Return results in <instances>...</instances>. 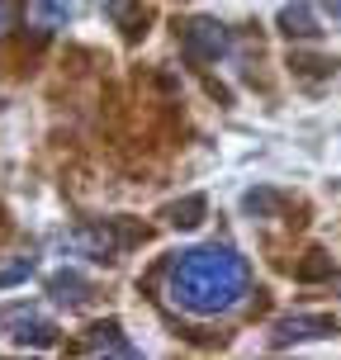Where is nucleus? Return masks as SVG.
Returning a JSON list of instances; mask_svg holds the SVG:
<instances>
[{
    "label": "nucleus",
    "instance_id": "obj_1",
    "mask_svg": "<svg viewBox=\"0 0 341 360\" xmlns=\"http://www.w3.org/2000/svg\"><path fill=\"white\" fill-rule=\"evenodd\" d=\"M252 289V266L233 247H190L166 266V299L195 318H218L247 299Z\"/></svg>",
    "mask_w": 341,
    "mask_h": 360
},
{
    "label": "nucleus",
    "instance_id": "obj_2",
    "mask_svg": "<svg viewBox=\"0 0 341 360\" xmlns=\"http://www.w3.org/2000/svg\"><path fill=\"white\" fill-rule=\"evenodd\" d=\"M228 53V29L218 19H190L185 24V57L190 62H218Z\"/></svg>",
    "mask_w": 341,
    "mask_h": 360
},
{
    "label": "nucleus",
    "instance_id": "obj_3",
    "mask_svg": "<svg viewBox=\"0 0 341 360\" xmlns=\"http://www.w3.org/2000/svg\"><path fill=\"white\" fill-rule=\"evenodd\" d=\"M138 228H86V233H72L67 237V247L72 252H90V256H114V252H124L128 242H138Z\"/></svg>",
    "mask_w": 341,
    "mask_h": 360
},
{
    "label": "nucleus",
    "instance_id": "obj_4",
    "mask_svg": "<svg viewBox=\"0 0 341 360\" xmlns=\"http://www.w3.org/2000/svg\"><path fill=\"white\" fill-rule=\"evenodd\" d=\"M308 337H337V318H327V313H289V318L275 323V346L308 342Z\"/></svg>",
    "mask_w": 341,
    "mask_h": 360
},
{
    "label": "nucleus",
    "instance_id": "obj_5",
    "mask_svg": "<svg viewBox=\"0 0 341 360\" xmlns=\"http://www.w3.org/2000/svg\"><path fill=\"white\" fill-rule=\"evenodd\" d=\"M29 29L38 38H53L57 29H67V19H72V0H29Z\"/></svg>",
    "mask_w": 341,
    "mask_h": 360
},
{
    "label": "nucleus",
    "instance_id": "obj_6",
    "mask_svg": "<svg viewBox=\"0 0 341 360\" xmlns=\"http://www.w3.org/2000/svg\"><path fill=\"white\" fill-rule=\"evenodd\" d=\"M5 327H15V332H10V337H15V342H34V346H48L53 342V332L57 327L48 323V318H38V313H29V308H10V313H5Z\"/></svg>",
    "mask_w": 341,
    "mask_h": 360
},
{
    "label": "nucleus",
    "instance_id": "obj_7",
    "mask_svg": "<svg viewBox=\"0 0 341 360\" xmlns=\"http://www.w3.org/2000/svg\"><path fill=\"white\" fill-rule=\"evenodd\" d=\"M105 5V15L124 29L128 38H138L143 34V24H147V10H143V0H100Z\"/></svg>",
    "mask_w": 341,
    "mask_h": 360
},
{
    "label": "nucleus",
    "instance_id": "obj_8",
    "mask_svg": "<svg viewBox=\"0 0 341 360\" xmlns=\"http://www.w3.org/2000/svg\"><path fill=\"white\" fill-rule=\"evenodd\" d=\"M86 351H95V356H100V351H105V356H138V351H133V342H124L114 323L90 327V342H86Z\"/></svg>",
    "mask_w": 341,
    "mask_h": 360
},
{
    "label": "nucleus",
    "instance_id": "obj_9",
    "mask_svg": "<svg viewBox=\"0 0 341 360\" xmlns=\"http://www.w3.org/2000/svg\"><path fill=\"white\" fill-rule=\"evenodd\" d=\"M280 24H285V34H299V38H313V34H318V24H313V15H308L304 5H289L285 15H280Z\"/></svg>",
    "mask_w": 341,
    "mask_h": 360
},
{
    "label": "nucleus",
    "instance_id": "obj_10",
    "mask_svg": "<svg viewBox=\"0 0 341 360\" xmlns=\"http://www.w3.org/2000/svg\"><path fill=\"white\" fill-rule=\"evenodd\" d=\"M171 223H176V228H199V223H204V199L199 195L180 199L176 209H171Z\"/></svg>",
    "mask_w": 341,
    "mask_h": 360
},
{
    "label": "nucleus",
    "instance_id": "obj_11",
    "mask_svg": "<svg viewBox=\"0 0 341 360\" xmlns=\"http://www.w3.org/2000/svg\"><path fill=\"white\" fill-rule=\"evenodd\" d=\"M327 270H332V261H327L323 252H313V261L299 266V280H318V275H327Z\"/></svg>",
    "mask_w": 341,
    "mask_h": 360
},
{
    "label": "nucleus",
    "instance_id": "obj_12",
    "mask_svg": "<svg viewBox=\"0 0 341 360\" xmlns=\"http://www.w3.org/2000/svg\"><path fill=\"white\" fill-rule=\"evenodd\" d=\"M10 24H15V5H10V0H0V38L10 34Z\"/></svg>",
    "mask_w": 341,
    "mask_h": 360
},
{
    "label": "nucleus",
    "instance_id": "obj_13",
    "mask_svg": "<svg viewBox=\"0 0 341 360\" xmlns=\"http://www.w3.org/2000/svg\"><path fill=\"white\" fill-rule=\"evenodd\" d=\"M327 10H332V15H337V19H341V0H327Z\"/></svg>",
    "mask_w": 341,
    "mask_h": 360
}]
</instances>
